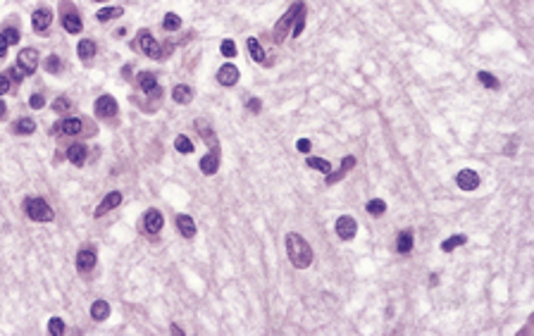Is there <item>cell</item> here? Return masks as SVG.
I'll return each instance as SVG.
<instances>
[{"label":"cell","mask_w":534,"mask_h":336,"mask_svg":"<svg viewBox=\"0 0 534 336\" xmlns=\"http://www.w3.org/2000/svg\"><path fill=\"white\" fill-rule=\"evenodd\" d=\"M286 253L291 257V263L298 267V270H306L313 263V248L310 243L298 234H286Z\"/></svg>","instance_id":"1"},{"label":"cell","mask_w":534,"mask_h":336,"mask_svg":"<svg viewBox=\"0 0 534 336\" xmlns=\"http://www.w3.org/2000/svg\"><path fill=\"white\" fill-rule=\"evenodd\" d=\"M24 208H27L29 219H34V222H50V219L55 217V215H53V208L45 203L43 198H27Z\"/></svg>","instance_id":"2"},{"label":"cell","mask_w":534,"mask_h":336,"mask_svg":"<svg viewBox=\"0 0 534 336\" xmlns=\"http://www.w3.org/2000/svg\"><path fill=\"white\" fill-rule=\"evenodd\" d=\"M303 8H306L303 3H293L291 8L286 10V15L277 22V27H274V41H277V43L286 41V36H289V31H291V27H293V19H296V15H298Z\"/></svg>","instance_id":"3"},{"label":"cell","mask_w":534,"mask_h":336,"mask_svg":"<svg viewBox=\"0 0 534 336\" xmlns=\"http://www.w3.org/2000/svg\"><path fill=\"white\" fill-rule=\"evenodd\" d=\"M136 48H139L143 55H148V58L153 60H160V41H155V36L150 34V31H139V36H136Z\"/></svg>","instance_id":"4"},{"label":"cell","mask_w":534,"mask_h":336,"mask_svg":"<svg viewBox=\"0 0 534 336\" xmlns=\"http://www.w3.org/2000/svg\"><path fill=\"white\" fill-rule=\"evenodd\" d=\"M355 231H358V224H355V219H353L351 215H341V217L337 219V234H339V239H344V241H351L353 236H355Z\"/></svg>","instance_id":"5"},{"label":"cell","mask_w":534,"mask_h":336,"mask_svg":"<svg viewBox=\"0 0 534 336\" xmlns=\"http://www.w3.org/2000/svg\"><path fill=\"white\" fill-rule=\"evenodd\" d=\"M139 86H141V91H143L148 98H160V95H162L160 86H158V79H155V74H150V72H141L139 74Z\"/></svg>","instance_id":"6"},{"label":"cell","mask_w":534,"mask_h":336,"mask_svg":"<svg viewBox=\"0 0 534 336\" xmlns=\"http://www.w3.org/2000/svg\"><path fill=\"white\" fill-rule=\"evenodd\" d=\"M17 65L22 67L27 74H34L38 67V53L34 50V48H24V50H19V55H17Z\"/></svg>","instance_id":"7"},{"label":"cell","mask_w":534,"mask_h":336,"mask_svg":"<svg viewBox=\"0 0 534 336\" xmlns=\"http://www.w3.org/2000/svg\"><path fill=\"white\" fill-rule=\"evenodd\" d=\"M455 184H458V189H463V191H475L477 186H479V174H477L475 169H461V172L455 174Z\"/></svg>","instance_id":"8"},{"label":"cell","mask_w":534,"mask_h":336,"mask_svg":"<svg viewBox=\"0 0 534 336\" xmlns=\"http://www.w3.org/2000/svg\"><path fill=\"white\" fill-rule=\"evenodd\" d=\"M95 115L98 117H115L117 115V100L112 95H100L95 100Z\"/></svg>","instance_id":"9"},{"label":"cell","mask_w":534,"mask_h":336,"mask_svg":"<svg viewBox=\"0 0 534 336\" xmlns=\"http://www.w3.org/2000/svg\"><path fill=\"white\" fill-rule=\"evenodd\" d=\"M217 167H220V148H212L210 153L203 155V160H200V172L212 176L217 172Z\"/></svg>","instance_id":"10"},{"label":"cell","mask_w":534,"mask_h":336,"mask_svg":"<svg viewBox=\"0 0 534 336\" xmlns=\"http://www.w3.org/2000/svg\"><path fill=\"white\" fill-rule=\"evenodd\" d=\"M122 203V193H119V191H110V193H108V196L103 198V203L98 205V208H95V217H103V215H105V212H110V210H115V208H117V205Z\"/></svg>","instance_id":"11"},{"label":"cell","mask_w":534,"mask_h":336,"mask_svg":"<svg viewBox=\"0 0 534 336\" xmlns=\"http://www.w3.org/2000/svg\"><path fill=\"white\" fill-rule=\"evenodd\" d=\"M53 22V12L48 8H38L31 17V24H34V31H45Z\"/></svg>","instance_id":"12"},{"label":"cell","mask_w":534,"mask_h":336,"mask_svg":"<svg viewBox=\"0 0 534 336\" xmlns=\"http://www.w3.org/2000/svg\"><path fill=\"white\" fill-rule=\"evenodd\" d=\"M217 81H220L222 86H234L236 81H239V69H236L234 65H222L220 72H217Z\"/></svg>","instance_id":"13"},{"label":"cell","mask_w":534,"mask_h":336,"mask_svg":"<svg viewBox=\"0 0 534 336\" xmlns=\"http://www.w3.org/2000/svg\"><path fill=\"white\" fill-rule=\"evenodd\" d=\"M162 224H165V219H162V212L158 210H148L146 217H143V227H146V231H150V234H158L162 229Z\"/></svg>","instance_id":"14"},{"label":"cell","mask_w":534,"mask_h":336,"mask_svg":"<svg viewBox=\"0 0 534 336\" xmlns=\"http://www.w3.org/2000/svg\"><path fill=\"white\" fill-rule=\"evenodd\" d=\"M77 267L84 272L93 270L95 267V250L93 248H81L79 255H77Z\"/></svg>","instance_id":"15"},{"label":"cell","mask_w":534,"mask_h":336,"mask_svg":"<svg viewBox=\"0 0 534 336\" xmlns=\"http://www.w3.org/2000/svg\"><path fill=\"white\" fill-rule=\"evenodd\" d=\"M62 27H65L67 34H79V31L84 29L81 17L77 15V12H65V15H62Z\"/></svg>","instance_id":"16"},{"label":"cell","mask_w":534,"mask_h":336,"mask_svg":"<svg viewBox=\"0 0 534 336\" xmlns=\"http://www.w3.org/2000/svg\"><path fill=\"white\" fill-rule=\"evenodd\" d=\"M67 160L72 162V165H77V167H81V165L86 162V146H84V143H74V146H69V150H67Z\"/></svg>","instance_id":"17"},{"label":"cell","mask_w":534,"mask_h":336,"mask_svg":"<svg viewBox=\"0 0 534 336\" xmlns=\"http://www.w3.org/2000/svg\"><path fill=\"white\" fill-rule=\"evenodd\" d=\"M396 250H398L401 255H408L410 250H413V229H403L401 234H398V239H396Z\"/></svg>","instance_id":"18"},{"label":"cell","mask_w":534,"mask_h":336,"mask_svg":"<svg viewBox=\"0 0 534 336\" xmlns=\"http://www.w3.org/2000/svg\"><path fill=\"white\" fill-rule=\"evenodd\" d=\"M91 317H93L95 322H103L110 317V303L108 300H93V305H91Z\"/></svg>","instance_id":"19"},{"label":"cell","mask_w":534,"mask_h":336,"mask_svg":"<svg viewBox=\"0 0 534 336\" xmlns=\"http://www.w3.org/2000/svg\"><path fill=\"white\" fill-rule=\"evenodd\" d=\"M176 227H179L184 239H191V236L196 234V222H193L189 215H179V217H176Z\"/></svg>","instance_id":"20"},{"label":"cell","mask_w":534,"mask_h":336,"mask_svg":"<svg viewBox=\"0 0 534 336\" xmlns=\"http://www.w3.org/2000/svg\"><path fill=\"white\" fill-rule=\"evenodd\" d=\"M58 129L62 134H67V136H77V134L81 132V119L79 117H67L60 126H55V132H58Z\"/></svg>","instance_id":"21"},{"label":"cell","mask_w":534,"mask_h":336,"mask_svg":"<svg viewBox=\"0 0 534 336\" xmlns=\"http://www.w3.org/2000/svg\"><path fill=\"white\" fill-rule=\"evenodd\" d=\"M246 45H248V53H250V58L256 60L258 65H265V62H267V55H265V50H263V45L258 43V38H248V41H246Z\"/></svg>","instance_id":"22"},{"label":"cell","mask_w":534,"mask_h":336,"mask_svg":"<svg viewBox=\"0 0 534 336\" xmlns=\"http://www.w3.org/2000/svg\"><path fill=\"white\" fill-rule=\"evenodd\" d=\"M172 98H174V102H179V105H186V102L193 100V91H191L189 86H174V91H172Z\"/></svg>","instance_id":"23"},{"label":"cell","mask_w":534,"mask_h":336,"mask_svg":"<svg viewBox=\"0 0 534 336\" xmlns=\"http://www.w3.org/2000/svg\"><path fill=\"white\" fill-rule=\"evenodd\" d=\"M77 53H79L81 60H91L95 55V41H91V38H84V41H79V48H77Z\"/></svg>","instance_id":"24"},{"label":"cell","mask_w":534,"mask_h":336,"mask_svg":"<svg viewBox=\"0 0 534 336\" xmlns=\"http://www.w3.org/2000/svg\"><path fill=\"white\" fill-rule=\"evenodd\" d=\"M34 129H36V122H34L31 117H22L15 124V132L19 134V136H29V134H34Z\"/></svg>","instance_id":"25"},{"label":"cell","mask_w":534,"mask_h":336,"mask_svg":"<svg viewBox=\"0 0 534 336\" xmlns=\"http://www.w3.org/2000/svg\"><path fill=\"white\" fill-rule=\"evenodd\" d=\"M124 15V10L122 8H103L98 10V15H95V19L98 22H108V19H117V17Z\"/></svg>","instance_id":"26"},{"label":"cell","mask_w":534,"mask_h":336,"mask_svg":"<svg viewBox=\"0 0 534 336\" xmlns=\"http://www.w3.org/2000/svg\"><path fill=\"white\" fill-rule=\"evenodd\" d=\"M306 165H308V167H313V169H317V172H322V174H329V172H332L329 160H322V158H308Z\"/></svg>","instance_id":"27"},{"label":"cell","mask_w":534,"mask_h":336,"mask_svg":"<svg viewBox=\"0 0 534 336\" xmlns=\"http://www.w3.org/2000/svg\"><path fill=\"white\" fill-rule=\"evenodd\" d=\"M465 241H468V239H465L463 234H453V236H448L446 241L441 243V250H444V253H451V250L458 248V246H463Z\"/></svg>","instance_id":"28"},{"label":"cell","mask_w":534,"mask_h":336,"mask_svg":"<svg viewBox=\"0 0 534 336\" xmlns=\"http://www.w3.org/2000/svg\"><path fill=\"white\" fill-rule=\"evenodd\" d=\"M367 212H370L372 217H382V215L387 212V203H384L382 198H372V200L367 203Z\"/></svg>","instance_id":"29"},{"label":"cell","mask_w":534,"mask_h":336,"mask_svg":"<svg viewBox=\"0 0 534 336\" xmlns=\"http://www.w3.org/2000/svg\"><path fill=\"white\" fill-rule=\"evenodd\" d=\"M303 27H306V8L300 10L298 15H296V19H293V27H291V36L298 38L300 34H303Z\"/></svg>","instance_id":"30"},{"label":"cell","mask_w":534,"mask_h":336,"mask_svg":"<svg viewBox=\"0 0 534 336\" xmlns=\"http://www.w3.org/2000/svg\"><path fill=\"white\" fill-rule=\"evenodd\" d=\"M162 27L167 31H176V29H182V17L179 15H165V19H162Z\"/></svg>","instance_id":"31"},{"label":"cell","mask_w":534,"mask_h":336,"mask_svg":"<svg viewBox=\"0 0 534 336\" xmlns=\"http://www.w3.org/2000/svg\"><path fill=\"white\" fill-rule=\"evenodd\" d=\"M53 110H55L58 115H67V112H72V100L62 95V98H58V100L53 102Z\"/></svg>","instance_id":"32"},{"label":"cell","mask_w":534,"mask_h":336,"mask_svg":"<svg viewBox=\"0 0 534 336\" xmlns=\"http://www.w3.org/2000/svg\"><path fill=\"white\" fill-rule=\"evenodd\" d=\"M477 81H479L482 86H487V88H498V79L494 76V74H489V72H477Z\"/></svg>","instance_id":"33"},{"label":"cell","mask_w":534,"mask_h":336,"mask_svg":"<svg viewBox=\"0 0 534 336\" xmlns=\"http://www.w3.org/2000/svg\"><path fill=\"white\" fill-rule=\"evenodd\" d=\"M174 148L179 150V153H193V141H191L189 136H176Z\"/></svg>","instance_id":"34"},{"label":"cell","mask_w":534,"mask_h":336,"mask_svg":"<svg viewBox=\"0 0 534 336\" xmlns=\"http://www.w3.org/2000/svg\"><path fill=\"white\" fill-rule=\"evenodd\" d=\"M48 331H50L53 336H60V334H65V322H62V320H58V317H53V320L48 322Z\"/></svg>","instance_id":"35"},{"label":"cell","mask_w":534,"mask_h":336,"mask_svg":"<svg viewBox=\"0 0 534 336\" xmlns=\"http://www.w3.org/2000/svg\"><path fill=\"white\" fill-rule=\"evenodd\" d=\"M45 69H48L50 74H58L60 69H62V60H60L58 55H50V58L45 60Z\"/></svg>","instance_id":"36"},{"label":"cell","mask_w":534,"mask_h":336,"mask_svg":"<svg viewBox=\"0 0 534 336\" xmlns=\"http://www.w3.org/2000/svg\"><path fill=\"white\" fill-rule=\"evenodd\" d=\"M220 50H222V55H224V58H234V55H236L234 41H229V38H227V41H222V48H220Z\"/></svg>","instance_id":"37"},{"label":"cell","mask_w":534,"mask_h":336,"mask_svg":"<svg viewBox=\"0 0 534 336\" xmlns=\"http://www.w3.org/2000/svg\"><path fill=\"white\" fill-rule=\"evenodd\" d=\"M3 36L8 38V43H10V45L19 43V31H17V29H12V27H10V29H5V31H3Z\"/></svg>","instance_id":"38"},{"label":"cell","mask_w":534,"mask_h":336,"mask_svg":"<svg viewBox=\"0 0 534 336\" xmlns=\"http://www.w3.org/2000/svg\"><path fill=\"white\" fill-rule=\"evenodd\" d=\"M29 105H31V108H34V110H41V108H43V105H45L43 95H41V93H34V95H31V100H29Z\"/></svg>","instance_id":"39"},{"label":"cell","mask_w":534,"mask_h":336,"mask_svg":"<svg viewBox=\"0 0 534 336\" xmlns=\"http://www.w3.org/2000/svg\"><path fill=\"white\" fill-rule=\"evenodd\" d=\"M10 91V74H0V95H5Z\"/></svg>","instance_id":"40"},{"label":"cell","mask_w":534,"mask_h":336,"mask_svg":"<svg viewBox=\"0 0 534 336\" xmlns=\"http://www.w3.org/2000/svg\"><path fill=\"white\" fill-rule=\"evenodd\" d=\"M10 76H15V81H22L24 76H29V74H27L22 67L17 65V67H12V69H10Z\"/></svg>","instance_id":"41"},{"label":"cell","mask_w":534,"mask_h":336,"mask_svg":"<svg viewBox=\"0 0 534 336\" xmlns=\"http://www.w3.org/2000/svg\"><path fill=\"white\" fill-rule=\"evenodd\" d=\"M248 108H250V112H253V115H258V112L263 110V102H260V98H250V100H248Z\"/></svg>","instance_id":"42"},{"label":"cell","mask_w":534,"mask_h":336,"mask_svg":"<svg viewBox=\"0 0 534 336\" xmlns=\"http://www.w3.org/2000/svg\"><path fill=\"white\" fill-rule=\"evenodd\" d=\"M296 148H298L300 153H310V141H308V139H300L298 143H296Z\"/></svg>","instance_id":"43"},{"label":"cell","mask_w":534,"mask_h":336,"mask_svg":"<svg viewBox=\"0 0 534 336\" xmlns=\"http://www.w3.org/2000/svg\"><path fill=\"white\" fill-rule=\"evenodd\" d=\"M8 38L3 36V34H0V58H5V55H8Z\"/></svg>","instance_id":"44"},{"label":"cell","mask_w":534,"mask_h":336,"mask_svg":"<svg viewBox=\"0 0 534 336\" xmlns=\"http://www.w3.org/2000/svg\"><path fill=\"white\" fill-rule=\"evenodd\" d=\"M5 112H8V108H5V102L0 100V117H5Z\"/></svg>","instance_id":"45"},{"label":"cell","mask_w":534,"mask_h":336,"mask_svg":"<svg viewBox=\"0 0 534 336\" xmlns=\"http://www.w3.org/2000/svg\"><path fill=\"white\" fill-rule=\"evenodd\" d=\"M437 281H439V274H432V277H429V284L437 286Z\"/></svg>","instance_id":"46"},{"label":"cell","mask_w":534,"mask_h":336,"mask_svg":"<svg viewBox=\"0 0 534 336\" xmlns=\"http://www.w3.org/2000/svg\"><path fill=\"white\" fill-rule=\"evenodd\" d=\"M172 334H176V336H182L184 331H182V329H179V327H174V324H172Z\"/></svg>","instance_id":"47"},{"label":"cell","mask_w":534,"mask_h":336,"mask_svg":"<svg viewBox=\"0 0 534 336\" xmlns=\"http://www.w3.org/2000/svg\"><path fill=\"white\" fill-rule=\"evenodd\" d=\"M95 3H105V0H95Z\"/></svg>","instance_id":"48"}]
</instances>
